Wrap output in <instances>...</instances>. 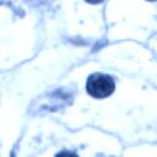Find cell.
Listing matches in <instances>:
<instances>
[{
	"instance_id": "cell-1",
	"label": "cell",
	"mask_w": 157,
	"mask_h": 157,
	"mask_svg": "<svg viewBox=\"0 0 157 157\" xmlns=\"http://www.w3.org/2000/svg\"><path fill=\"white\" fill-rule=\"evenodd\" d=\"M115 82L112 76L104 74H92L86 82V90L94 98H105L114 92Z\"/></svg>"
},
{
	"instance_id": "cell-2",
	"label": "cell",
	"mask_w": 157,
	"mask_h": 157,
	"mask_svg": "<svg viewBox=\"0 0 157 157\" xmlns=\"http://www.w3.org/2000/svg\"><path fill=\"white\" fill-rule=\"evenodd\" d=\"M55 157H78V156L74 152H70V151H61V152L56 153Z\"/></svg>"
}]
</instances>
